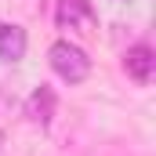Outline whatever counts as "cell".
I'll return each instance as SVG.
<instances>
[{
	"mask_svg": "<svg viewBox=\"0 0 156 156\" xmlns=\"http://www.w3.org/2000/svg\"><path fill=\"white\" fill-rule=\"evenodd\" d=\"M47 62H51L55 76L66 80V83H83V80L91 76V58L73 40H55L51 51H47Z\"/></svg>",
	"mask_w": 156,
	"mask_h": 156,
	"instance_id": "6da1fadb",
	"label": "cell"
},
{
	"mask_svg": "<svg viewBox=\"0 0 156 156\" xmlns=\"http://www.w3.org/2000/svg\"><path fill=\"white\" fill-rule=\"evenodd\" d=\"M123 69H127V76L138 80V83H153L156 76V51L149 44H134V47H127V55H123Z\"/></svg>",
	"mask_w": 156,
	"mask_h": 156,
	"instance_id": "277c9868",
	"label": "cell"
},
{
	"mask_svg": "<svg viewBox=\"0 0 156 156\" xmlns=\"http://www.w3.org/2000/svg\"><path fill=\"white\" fill-rule=\"evenodd\" d=\"M55 105H58L55 91H51L47 83H40V87L29 91V98H26V105H22V116L29 120V123H37V127H47L51 116H55Z\"/></svg>",
	"mask_w": 156,
	"mask_h": 156,
	"instance_id": "3957f363",
	"label": "cell"
},
{
	"mask_svg": "<svg viewBox=\"0 0 156 156\" xmlns=\"http://www.w3.org/2000/svg\"><path fill=\"white\" fill-rule=\"evenodd\" d=\"M26 47H29V37H26L22 26L0 22V62H7V66L22 62V58H26Z\"/></svg>",
	"mask_w": 156,
	"mask_h": 156,
	"instance_id": "5b68a950",
	"label": "cell"
},
{
	"mask_svg": "<svg viewBox=\"0 0 156 156\" xmlns=\"http://www.w3.org/2000/svg\"><path fill=\"white\" fill-rule=\"evenodd\" d=\"M55 22L58 29H69V33H94V11L87 0H58V11H55Z\"/></svg>",
	"mask_w": 156,
	"mask_h": 156,
	"instance_id": "7a4b0ae2",
	"label": "cell"
}]
</instances>
